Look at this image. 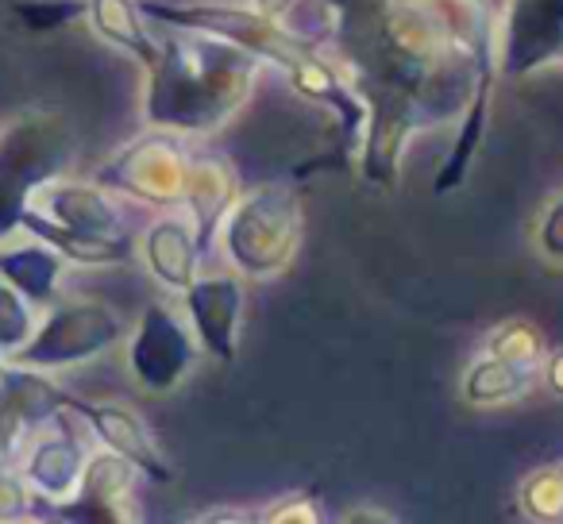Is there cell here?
Listing matches in <instances>:
<instances>
[{
	"label": "cell",
	"instance_id": "cell-25",
	"mask_svg": "<svg viewBox=\"0 0 563 524\" xmlns=\"http://www.w3.org/2000/svg\"><path fill=\"white\" fill-rule=\"evenodd\" d=\"M521 509L532 521H563V475L560 467L532 470L521 482Z\"/></svg>",
	"mask_w": 563,
	"mask_h": 524
},
{
	"label": "cell",
	"instance_id": "cell-10",
	"mask_svg": "<svg viewBox=\"0 0 563 524\" xmlns=\"http://www.w3.org/2000/svg\"><path fill=\"white\" fill-rule=\"evenodd\" d=\"M563 66V0H506L498 16V74L525 81Z\"/></svg>",
	"mask_w": 563,
	"mask_h": 524
},
{
	"label": "cell",
	"instance_id": "cell-3",
	"mask_svg": "<svg viewBox=\"0 0 563 524\" xmlns=\"http://www.w3.org/2000/svg\"><path fill=\"white\" fill-rule=\"evenodd\" d=\"M74 163V127L51 104H32L0 124V239L20 232L35 193Z\"/></svg>",
	"mask_w": 563,
	"mask_h": 524
},
{
	"label": "cell",
	"instance_id": "cell-24",
	"mask_svg": "<svg viewBox=\"0 0 563 524\" xmlns=\"http://www.w3.org/2000/svg\"><path fill=\"white\" fill-rule=\"evenodd\" d=\"M12 12L27 32H55L89 20V0H12Z\"/></svg>",
	"mask_w": 563,
	"mask_h": 524
},
{
	"label": "cell",
	"instance_id": "cell-12",
	"mask_svg": "<svg viewBox=\"0 0 563 524\" xmlns=\"http://www.w3.org/2000/svg\"><path fill=\"white\" fill-rule=\"evenodd\" d=\"M66 409L81 416L89 424V432L97 436V444L109 451L124 455L147 482L155 486H174V462L163 451V444L155 439V432L147 428V421L140 416V409L128 401H89L70 393Z\"/></svg>",
	"mask_w": 563,
	"mask_h": 524
},
{
	"label": "cell",
	"instance_id": "cell-26",
	"mask_svg": "<svg viewBox=\"0 0 563 524\" xmlns=\"http://www.w3.org/2000/svg\"><path fill=\"white\" fill-rule=\"evenodd\" d=\"M35 493L24 482L16 462L0 459V524H16V521H35Z\"/></svg>",
	"mask_w": 563,
	"mask_h": 524
},
{
	"label": "cell",
	"instance_id": "cell-31",
	"mask_svg": "<svg viewBox=\"0 0 563 524\" xmlns=\"http://www.w3.org/2000/svg\"><path fill=\"white\" fill-rule=\"evenodd\" d=\"M4 367H9V355H4V352H0V370H4Z\"/></svg>",
	"mask_w": 563,
	"mask_h": 524
},
{
	"label": "cell",
	"instance_id": "cell-30",
	"mask_svg": "<svg viewBox=\"0 0 563 524\" xmlns=\"http://www.w3.org/2000/svg\"><path fill=\"white\" fill-rule=\"evenodd\" d=\"M251 9H258L263 16L278 20V24H290V12L298 9L301 0H247Z\"/></svg>",
	"mask_w": 563,
	"mask_h": 524
},
{
	"label": "cell",
	"instance_id": "cell-11",
	"mask_svg": "<svg viewBox=\"0 0 563 524\" xmlns=\"http://www.w3.org/2000/svg\"><path fill=\"white\" fill-rule=\"evenodd\" d=\"M181 313L194 324L201 352L217 363H235L243 344V321H247V278L235 270L224 275H201L178 298Z\"/></svg>",
	"mask_w": 563,
	"mask_h": 524
},
{
	"label": "cell",
	"instance_id": "cell-7",
	"mask_svg": "<svg viewBox=\"0 0 563 524\" xmlns=\"http://www.w3.org/2000/svg\"><path fill=\"white\" fill-rule=\"evenodd\" d=\"M201 355V339L194 336L189 316L166 298L143 305L140 321L128 332V370H132L135 386L151 398L181 390Z\"/></svg>",
	"mask_w": 563,
	"mask_h": 524
},
{
	"label": "cell",
	"instance_id": "cell-9",
	"mask_svg": "<svg viewBox=\"0 0 563 524\" xmlns=\"http://www.w3.org/2000/svg\"><path fill=\"white\" fill-rule=\"evenodd\" d=\"M70 390L55 382L51 370L12 363L0 370V459L20 462L35 436L66 413Z\"/></svg>",
	"mask_w": 563,
	"mask_h": 524
},
{
	"label": "cell",
	"instance_id": "cell-13",
	"mask_svg": "<svg viewBox=\"0 0 563 524\" xmlns=\"http://www.w3.org/2000/svg\"><path fill=\"white\" fill-rule=\"evenodd\" d=\"M135 482H140V470H135L124 455L97 444L86 462L81 490L74 493V501H66L63 509H55V516H63V521H89V524L140 521V509H135L140 505V501H135Z\"/></svg>",
	"mask_w": 563,
	"mask_h": 524
},
{
	"label": "cell",
	"instance_id": "cell-17",
	"mask_svg": "<svg viewBox=\"0 0 563 524\" xmlns=\"http://www.w3.org/2000/svg\"><path fill=\"white\" fill-rule=\"evenodd\" d=\"M494 81H498V55H490L483 66H478L475 89H471L467 109L460 112V124H455V140L452 150H448L444 166L437 170V181H432V193L448 197L455 189L467 186L471 166H475L478 150H483V140L490 132V101H494Z\"/></svg>",
	"mask_w": 563,
	"mask_h": 524
},
{
	"label": "cell",
	"instance_id": "cell-21",
	"mask_svg": "<svg viewBox=\"0 0 563 524\" xmlns=\"http://www.w3.org/2000/svg\"><path fill=\"white\" fill-rule=\"evenodd\" d=\"M532 382H537V367H525V363L483 352L463 370L460 398L475 409H498V405H509V401L525 398Z\"/></svg>",
	"mask_w": 563,
	"mask_h": 524
},
{
	"label": "cell",
	"instance_id": "cell-6",
	"mask_svg": "<svg viewBox=\"0 0 563 524\" xmlns=\"http://www.w3.org/2000/svg\"><path fill=\"white\" fill-rule=\"evenodd\" d=\"M189 166H194V143L186 135L143 124V132L128 147H120L109 163H101L93 178L117 197L170 212L186 201Z\"/></svg>",
	"mask_w": 563,
	"mask_h": 524
},
{
	"label": "cell",
	"instance_id": "cell-32",
	"mask_svg": "<svg viewBox=\"0 0 563 524\" xmlns=\"http://www.w3.org/2000/svg\"><path fill=\"white\" fill-rule=\"evenodd\" d=\"M560 475H563V462H560Z\"/></svg>",
	"mask_w": 563,
	"mask_h": 524
},
{
	"label": "cell",
	"instance_id": "cell-1",
	"mask_svg": "<svg viewBox=\"0 0 563 524\" xmlns=\"http://www.w3.org/2000/svg\"><path fill=\"white\" fill-rule=\"evenodd\" d=\"M158 63L143 86V124L209 140L251 101L266 63L235 43L194 27L158 24Z\"/></svg>",
	"mask_w": 563,
	"mask_h": 524
},
{
	"label": "cell",
	"instance_id": "cell-28",
	"mask_svg": "<svg viewBox=\"0 0 563 524\" xmlns=\"http://www.w3.org/2000/svg\"><path fill=\"white\" fill-rule=\"evenodd\" d=\"M255 521H266V524H317L321 521V513H317V501L306 498V493H290V498L274 501L271 509H263V513L255 516Z\"/></svg>",
	"mask_w": 563,
	"mask_h": 524
},
{
	"label": "cell",
	"instance_id": "cell-19",
	"mask_svg": "<svg viewBox=\"0 0 563 524\" xmlns=\"http://www.w3.org/2000/svg\"><path fill=\"white\" fill-rule=\"evenodd\" d=\"M20 232H32L40 239H47L58 255L81 270H112V267H132L140 243L128 235V239H104V235H86V232H70V227L55 224L43 212L27 209L20 220Z\"/></svg>",
	"mask_w": 563,
	"mask_h": 524
},
{
	"label": "cell",
	"instance_id": "cell-14",
	"mask_svg": "<svg viewBox=\"0 0 563 524\" xmlns=\"http://www.w3.org/2000/svg\"><path fill=\"white\" fill-rule=\"evenodd\" d=\"M35 212H43L55 224L70 227V232L104 235V239H128V220L120 209V197L97 178H63L47 181L32 201Z\"/></svg>",
	"mask_w": 563,
	"mask_h": 524
},
{
	"label": "cell",
	"instance_id": "cell-4",
	"mask_svg": "<svg viewBox=\"0 0 563 524\" xmlns=\"http://www.w3.org/2000/svg\"><path fill=\"white\" fill-rule=\"evenodd\" d=\"M147 20L170 27H194V32H209L220 40L235 43V47L251 51L274 70L290 74L309 51L317 47L290 24L263 16L251 4H232V0H140Z\"/></svg>",
	"mask_w": 563,
	"mask_h": 524
},
{
	"label": "cell",
	"instance_id": "cell-2",
	"mask_svg": "<svg viewBox=\"0 0 563 524\" xmlns=\"http://www.w3.org/2000/svg\"><path fill=\"white\" fill-rule=\"evenodd\" d=\"M306 239V204L286 181H263L235 197L217 235V250L240 278H278L294 267Z\"/></svg>",
	"mask_w": 563,
	"mask_h": 524
},
{
	"label": "cell",
	"instance_id": "cell-29",
	"mask_svg": "<svg viewBox=\"0 0 563 524\" xmlns=\"http://www.w3.org/2000/svg\"><path fill=\"white\" fill-rule=\"evenodd\" d=\"M540 375H544L548 390L563 398V347H560V352H548L544 355V363H540Z\"/></svg>",
	"mask_w": 563,
	"mask_h": 524
},
{
	"label": "cell",
	"instance_id": "cell-20",
	"mask_svg": "<svg viewBox=\"0 0 563 524\" xmlns=\"http://www.w3.org/2000/svg\"><path fill=\"white\" fill-rule=\"evenodd\" d=\"M89 24L109 47L140 63L143 70L158 63V32L155 20H147L140 0H89Z\"/></svg>",
	"mask_w": 563,
	"mask_h": 524
},
{
	"label": "cell",
	"instance_id": "cell-8",
	"mask_svg": "<svg viewBox=\"0 0 563 524\" xmlns=\"http://www.w3.org/2000/svg\"><path fill=\"white\" fill-rule=\"evenodd\" d=\"M97 447V436L89 432V424L81 421L74 409H66L58 416V424L43 428L40 436L27 444L24 459L16 462L24 482L32 486L35 501L51 509H63L66 501H74V493L81 490L86 478V462Z\"/></svg>",
	"mask_w": 563,
	"mask_h": 524
},
{
	"label": "cell",
	"instance_id": "cell-15",
	"mask_svg": "<svg viewBox=\"0 0 563 524\" xmlns=\"http://www.w3.org/2000/svg\"><path fill=\"white\" fill-rule=\"evenodd\" d=\"M140 258L147 275L155 278V286L163 293H170L174 301L205 275L201 263L209 255L201 250V239L194 232V220L181 209L163 212L158 220H151L140 235Z\"/></svg>",
	"mask_w": 563,
	"mask_h": 524
},
{
	"label": "cell",
	"instance_id": "cell-5",
	"mask_svg": "<svg viewBox=\"0 0 563 524\" xmlns=\"http://www.w3.org/2000/svg\"><path fill=\"white\" fill-rule=\"evenodd\" d=\"M124 339V313L117 305H109L104 298H58L51 309H43V321L35 328L32 344L12 363L63 375V370H78L104 359Z\"/></svg>",
	"mask_w": 563,
	"mask_h": 524
},
{
	"label": "cell",
	"instance_id": "cell-23",
	"mask_svg": "<svg viewBox=\"0 0 563 524\" xmlns=\"http://www.w3.org/2000/svg\"><path fill=\"white\" fill-rule=\"evenodd\" d=\"M486 352L501 355V359H514V363H525V367H537L544 363V336H540V328L532 321H521V316H514V321H501L498 328L490 332V339H486Z\"/></svg>",
	"mask_w": 563,
	"mask_h": 524
},
{
	"label": "cell",
	"instance_id": "cell-27",
	"mask_svg": "<svg viewBox=\"0 0 563 524\" xmlns=\"http://www.w3.org/2000/svg\"><path fill=\"white\" fill-rule=\"evenodd\" d=\"M537 247L548 263H563V193H555L544 204L537 220Z\"/></svg>",
	"mask_w": 563,
	"mask_h": 524
},
{
	"label": "cell",
	"instance_id": "cell-22",
	"mask_svg": "<svg viewBox=\"0 0 563 524\" xmlns=\"http://www.w3.org/2000/svg\"><path fill=\"white\" fill-rule=\"evenodd\" d=\"M40 321H43V309L0 275V352L9 355V359H16L32 344Z\"/></svg>",
	"mask_w": 563,
	"mask_h": 524
},
{
	"label": "cell",
	"instance_id": "cell-18",
	"mask_svg": "<svg viewBox=\"0 0 563 524\" xmlns=\"http://www.w3.org/2000/svg\"><path fill=\"white\" fill-rule=\"evenodd\" d=\"M66 267L70 263L47 239H40L32 232H12L9 239H0V275L40 309H51L63 298L58 286H63Z\"/></svg>",
	"mask_w": 563,
	"mask_h": 524
},
{
	"label": "cell",
	"instance_id": "cell-16",
	"mask_svg": "<svg viewBox=\"0 0 563 524\" xmlns=\"http://www.w3.org/2000/svg\"><path fill=\"white\" fill-rule=\"evenodd\" d=\"M240 193H243V186H240V174H235L232 158H224L220 150L194 147V166H189V186H186L181 212L194 220V232H197V239H201L205 255H212L220 224H224V216L232 212Z\"/></svg>",
	"mask_w": 563,
	"mask_h": 524
}]
</instances>
